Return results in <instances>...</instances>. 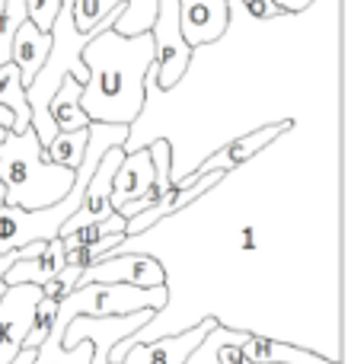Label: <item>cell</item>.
Returning <instances> with one entry per match:
<instances>
[{"label": "cell", "mask_w": 351, "mask_h": 364, "mask_svg": "<svg viewBox=\"0 0 351 364\" xmlns=\"http://www.w3.org/2000/svg\"><path fill=\"white\" fill-rule=\"evenodd\" d=\"M87 68V83L80 93V109L90 125H125L131 128L147 102V74L153 68V38L99 32L80 55Z\"/></svg>", "instance_id": "cell-1"}, {"label": "cell", "mask_w": 351, "mask_h": 364, "mask_svg": "<svg viewBox=\"0 0 351 364\" xmlns=\"http://www.w3.org/2000/svg\"><path fill=\"white\" fill-rule=\"evenodd\" d=\"M77 173L51 166L45 160V147L36 132L6 134L0 141V182H4V205L19 211H42L51 208L74 188Z\"/></svg>", "instance_id": "cell-2"}, {"label": "cell", "mask_w": 351, "mask_h": 364, "mask_svg": "<svg viewBox=\"0 0 351 364\" xmlns=\"http://www.w3.org/2000/svg\"><path fill=\"white\" fill-rule=\"evenodd\" d=\"M170 304V284L166 288H128V284H83L74 288L58 304V323L68 326L77 316L106 320V316H128L141 310H166Z\"/></svg>", "instance_id": "cell-3"}, {"label": "cell", "mask_w": 351, "mask_h": 364, "mask_svg": "<svg viewBox=\"0 0 351 364\" xmlns=\"http://www.w3.org/2000/svg\"><path fill=\"white\" fill-rule=\"evenodd\" d=\"M153 80L160 90H173L185 77L192 64V48L182 42L179 32V0H157V19H153Z\"/></svg>", "instance_id": "cell-4"}, {"label": "cell", "mask_w": 351, "mask_h": 364, "mask_svg": "<svg viewBox=\"0 0 351 364\" xmlns=\"http://www.w3.org/2000/svg\"><path fill=\"white\" fill-rule=\"evenodd\" d=\"M83 284H128V288H166V269L160 259L144 252H115L102 262L90 265L80 275L77 288Z\"/></svg>", "instance_id": "cell-5"}, {"label": "cell", "mask_w": 351, "mask_h": 364, "mask_svg": "<svg viewBox=\"0 0 351 364\" xmlns=\"http://www.w3.org/2000/svg\"><path fill=\"white\" fill-rule=\"evenodd\" d=\"M38 301H42V288L36 284H13L4 291L0 297V364H10L23 352Z\"/></svg>", "instance_id": "cell-6"}, {"label": "cell", "mask_w": 351, "mask_h": 364, "mask_svg": "<svg viewBox=\"0 0 351 364\" xmlns=\"http://www.w3.org/2000/svg\"><path fill=\"white\" fill-rule=\"evenodd\" d=\"M291 128H294V119H281V122H269V125L256 128V132H249V134H239V138L227 141L224 147H217L211 157L201 160V164L192 170V176H207V173H230V170H237V166L249 164L259 151L271 147L278 138H281V134H288Z\"/></svg>", "instance_id": "cell-7"}, {"label": "cell", "mask_w": 351, "mask_h": 364, "mask_svg": "<svg viewBox=\"0 0 351 364\" xmlns=\"http://www.w3.org/2000/svg\"><path fill=\"white\" fill-rule=\"evenodd\" d=\"M122 160H125V147H109L106 154H102V160L96 164L93 176L87 182V192H83V205L77 208V214L64 224L61 237L70 230H77V227H87V224H102V220L112 218V201H109V195H112V176L115 170L122 166Z\"/></svg>", "instance_id": "cell-8"}, {"label": "cell", "mask_w": 351, "mask_h": 364, "mask_svg": "<svg viewBox=\"0 0 351 364\" xmlns=\"http://www.w3.org/2000/svg\"><path fill=\"white\" fill-rule=\"evenodd\" d=\"M217 323H220L217 316H205V320H198L195 326L182 329V333L157 336L153 342H141V346L128 348L119 364H185V358L201 346V339Z\"/></svg>", "instance_id": "cell-9"}, {"label": "cell", "mask_w": 351, "mask_h": 364, "mask_svg": "<svg viewBox=\"0 0 351 364\" xmlns=\"http://www.w3.org/2000/svg\"><path fill=\"white\" fill-rule=\"evenodd\" d=\"M224 176H227V173H207V176H192V173H188L185 179H176L170 186V192H166L157 205L147 208V211H141V214H134V218L128 220V224H125V240H131V237H138V233L151 230V227L160 224L163 218L179 214L182 208H188L192 201H198L205 192H211V188L217 186Z\"/></svg>", "instance_id": "cell-10"}, {"label": "cell", "mask_w": 351, "mask_h": 364, "mask_svg": "<svg viewBox=\"0 0 351 364\" xmlns=\"http://www.w3.org/2000/svg\"><path fill=\"white\" fill-rule=\"evenodd\" d=\"M230 26V0H179V32L188 48L214 45Z\"/></svg>", "instance_id": "cell-11"}, {"label": "cell", "mask_w": 351, "mask_h": 364, "mask_svg": "<svg viewBox=\"0 0 351 364\" xmlns=\"http://www.w3.org/2000/svg\"><path fill=\"white\" fill-rule=\"evenodd\" d=\"M151 182H153V166H151V154H147V147L125 151V160H122V166L112 176V195H109L112 211H119V208L138 201L141 195L151 188Z\"/></svg>", "instance_id": "cell-12"}, {"label": "cell", "mask_w": 351, "mask_h": 364, "mask_svg": "<svg viewBox=\"0 0 351 364\" xmlns=\"http://www.w3.org/2000/svg\"><path fill=\"white\" fill-rule=\"evenodd\" d=\"M239 352L246 355L249 364H339L335 358L316 355V352H310V348L294 346V342L269 339V336H256V333L246 336Z\"/></svg>", "instance_id": "cell-13"}, {"label": "cell", "mask_w": 351, "mask_h": 364, "mask_svg": "<svg viewBox=\"0 0 351 364\" xmlns=\"http://www.w3.org/2000/svg\"><path fill=\"white\" fill-rule=\"evenodd\" d=\"M147 154H151L153 182H151V188H147L138 201H131V205H125V208H119V211H115L119 218H125V220H131L134 214L153 208L166 192H170V186H173V144L166 138H157V141H151V144H147Z\"/></svg>", "instance_id": "cell-14"}, {"label": "cell", "mask_w": 351, "mask_h": 364, "mask_svg": "<svg viewBox=\"0 0 351 364\" xmlns=\"http://www.w3.org/2000/svg\"><path fill=\"white\" fill-rule=\"evenodd\" d=\"M48 48H51V36L42 32V29H36L29 19L16 29V36H13V48H10V64L19 70L23 87H29V83L36 80V74L42 70L45 58H48Z\"/></svg>", "instance_id": "cell-15"}, {"label": "cell", "mask_w": 351, "mask_h": 364, "mask_svg": "<svg viewBox=\"0 0 351 364\" xmlns=\"http://www.w3.org/2000/svg\"><path fill=\"white\" fill-rule=\"evenodd\" d=\"M64 265L68 262H64L61 240H51V243H45V250L38 252V256L16 259V262L6 269L4 282H6V288H13V284H36V288H42V284H48L55 275H61Z\"/></svg>", "instance_id": "cell-16"}, {"label": "cell", "mask_w": 351, "mask_h": 364, "mask_svg": "<svg viewBox=\"0 0 351 364\" xmlns=\"http://www.w3.org/2000/svg\"><path fill=\"white\" fill-rule=\"evenodd\" d=\"M80 93H83V83H77L74 77H68V80L58 87V93L51 96L48 119H51V125H55L58 132L70 134V132H87L90 128V119L83 115V109H80Z\"/></svg>", "instance_id": "cell-17"}, {"label": "cell", "mask_w": 351, "mask_h": 364, "mask_svg": "<svg viewBox=\"0 0 351 364\" xmlns=\"http://www.w3.org/2000/svg\"><path fill=\"white\" fill-rule=\"evenodd\" d=\"M13 112L16 115V132L10 134H23L32 128V112H29V102H26V87L19 80V70L13 64H4L0 68V112Z\"/></svg>", "instance_id": "cell-18"}, {"label": "cell", "mask_w": 351, "mask_h": 364, "mask_svg": "<svg viewBox=\"0 0 351 364\" xmlns=\"http://www.w3.org/2000/svg\"><path fill=\"white\" fill-rule=\"evenodd\" d=\"M83 154H87V132H58L55 141L45 147V160L51 166H61V170H70L77 173L83 164Z\"/></svg>", "instance_id": "cell-19"}, {"label": "cell", "mask_w": 351, "mask_h": 364, "mask_svg": "<svg viewBox=\"0 0 351 364\" xmlns=\"http://www.w3.org/2000/svg\"><path fill=\"white\" fill-rule=\"evenodd\" d=\"M153 19H157V0H128L122 6L119 19L112 23L115 36H144V32L153 29Z\"/></svg>", "instance_id": "cell-20"}, {"label": "cell", "mask_w": 351, "mask_h": 364, "mask_svg": "<svg viewBox=\"0 0 351 364\" xmlns=\"http://www.w3.org/2000/svg\"><path fill=\"white\" fill-rule=\"evenodd\" d=\"M125 224H128L125 218H119V214H112V218H109V220H102V224H87V227H77V230L64 233V237H58V240H61V246H64V250H83V246H93L96 240H102V237H112V233H125Z\"/></svg>", "instance_id": "cell-21"}, {"label": "cell", "mask_w": 351, "mask_h": 364, "mask_svg": "<svg viewBox=\"0 0 351 364\" xmlns=\"http://www.w3.org/2000/svg\"><path fill=\"white\" fill-rule=\"evenodd\" d=\"M55 320H58V301L42 297V301H38V307H36V316H32V329H29V336H26L23 348H38V346H42V342L48 339Z\"/></svg>", "instance_id": "cell-22"}, {"label": "cell", "mask_w": 351, "mask_h": 364, "mask_svg": "<svg viewBox=\"0 0 351 364\" xmlns=\"http://www.w3.org/2000/svg\"><path fill=\"white\" fill-rule=\"evenodd\" d=\"M61 4L64 0H26V19H29L36 29L51 32L58 13H61Z\"/></svg>", "instance_id": "cell-23"}, {"label": "cell", "mask_w": 351, "mask_h": 364, "mask_svg": "<svg viewBox=\"0 0 351 364\" xmlns=\"http://www.w3.org/2000/svg\"><path fill=\"white\" fill-rule=\"evenodd\" d=\"M80 275H83L80 269H74V265H64V269H61V275H55L48 284H42V297H48V301H58V304H61L64 297H68L70 291L77 288V282H80Z\"/></svg>", "instance_id": "cell-24"}, {"label": "cell", "mask_w": 351, "mask_h": 364, "mask_svg": "<svg viewBox=\"0 0 351 364\" xmlns=\"http://www.w3.org/2000/svg\"><path fill=\"white\" fill-rule=\"evenodd\" d=\"M246 10L252 19H281L284 13L275 6V0H246Z\"/></svg>", "instance_id": "cell-25"}, {"label": "cell", "mask_w": 351, "mask_h": 364, "mask_svg": "<svg viewBox=\"0 0 351 364\" xmlns=\"http://www.w3.org/2000/svg\"><path fill=\"white\" fill-rule=\"evenodd\" d=\"M275 6L284 13V16H297V13H303L307 6H313V0H275Z\"/></svg>", "instance_id": "cell-26"}, {"label": "cell", "mask_w": 351, "mask_h": 364, "mask_svg": "<svg viewBox=\"0 0 351 364\" xmlns=\"http://www.w3.org/2000/svg\"><path fill=\"white\" fill-rule=\"evenodd\" d=\"M217 364H249V361H246V355L239 352V346H224L217 352Z\"/></svg>", "instance_id": "cell-27"}, {"label": "cell", "mask_w": 351, "mask_h": 364, "mask_svg": "<svg viewBox=\"0 0 351 364\" xmlns=\"http://www.w3.org/2000/svg\"><path fill=\"white\" fill-rule=\"evenodd\" d=\"M16 259H19V252H0V297H4V291H6L4 275H6V269H10Z\"/></svg>", "instance_id": "cell-28"}, {"label": "cell", "mask_w": 351, "mask_h": 364, "mask_svg": "<svg viewBox=\"0 0 351 364\" xmlns=\"http://www.w3.org/2000/svg\"><path fill=\"white\" fill-rule=\"evenodd\" d=\"M239 250H246V252L256 250V230H252V227H243V230H239Z\"/></svg>", "instance_id": "cell-29"}, {"label": "cell", "mask_w": 351, "mask_h": 364, "mask_svg": "<svg viewBox=\"0 0 351 364\" xmlns=\"http://www.w3.org/2000/svg\"><path fill=\"white\" fill-rule=\"evenodd\" d=\"M0 208H4V182H0Z\"/></svg>", "instance_id": "cell-30"}, {"label": "cell", "mask_w": 351, "mask_h": 364, "mask_svg": "<svg viewBox=\"0 0 351 364\" xmlns=\"http://www.w3.org/2000/svg\"><path fill=\"white\" fill-rule=\"evenodd\" d=\"M6 138V132H4V128H0V141H4Z\"/></svg>", "instance_id": "cell-31"}]
</instances>
